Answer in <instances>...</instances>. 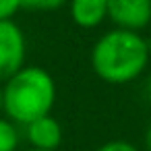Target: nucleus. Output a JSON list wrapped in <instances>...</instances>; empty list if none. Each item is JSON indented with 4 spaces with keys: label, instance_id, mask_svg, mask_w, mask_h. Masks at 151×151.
<instances>
[{
    "label": "nucleus",
    "instance_id": "nucleus-2",
    "mask_svg": "<svg viewBox=\"0 0 151 151\" xmlns=\"http://www.w3.org/2000/svg\"><path fill=\"white\" fill-rule=\"evenodd\" d=\"M2 114L19 126H25L46 114H52L58 95L54 77L37 64H25L6 81H2Z\"/></svg>",
    "mask_w": 151,
    "mask_h": 151
},
{
    "label": "nucleus",
    "instance_id": "nucleus-14",
    "mask_svg": "<svg viewBox=\"0 0 151 151\" xmlns=\"http://www.w3.org/2000/svg\"><path fill=\"white\" fill-rule=\"evenodd\" d=\"M25 151H48V149H33V147H29V149H25Z\"/></svg>",
    "mask_w": 151,
    "mask_h": 151
},
{
    "label": "nucleus",
    "instance_id": "nucleus-6",
    "mask_svg": "<svg viewBox=\"0 0 151 151\" xmlns=\"http://www.w3.org/2000/svg\"><path fill=\"white\" fill-rule=\"evenodd\" d=\"M70 21L81 29H95L108 19V0H68Z\"/></svg>",
    "mask_w": 151,
    "mask_h": 151
},
{
    "label": "nucleus",
    "instance_id": "nucleus-7",
    "mask_svg": "<svg viewBox=\"0 0 151 151\" xmlns=\"http://www.w3.org/2000/svg\"><path fill=\"white\" fill-rule=\"evenodd\" d=\"M21 132L19 124L13 122L9 116L0 114V151H19Z\"/></svg>",
    "mask_w": 151,
    "mask_h": 151
},
{
    "label": "nucleus",
    "instance_id": "nucleus-4",
    "mask_svg": "<svg viewBox=\"0 0 151 151\" xmlns=\"http://www.w3.org/2000/svg\"><path fill=\"white\" fill-rule=\"evenodd\" d=\"M108 19L118 29L141 33L151 23V0H108Z\"/></svg>",
    "mask_w": 151,
    "mask_h": 151
},
{
    "label": "nucleus",
    "instance_id": "nucleus-8",
    "mask_svg": "<svg viewBox=\"0 0 151 151\" xmlns=\"http://www.w3.org/2000/svg\"><path fill=\"white\" fill-rule=\"evenodd\" d=\"M68 4V0H21V9L33 13H50Z\"/></svg>",
    "mask_w": 151,
    "mask_h": 151
},
{
    "label": "nucleus",
    "instance_id": "nucleus-9",
    "mask_svg": "<svg viewBox=\"0 0 151 151\" xmlns=\"http://www.w3.org/2000/svg\"><path fill=\"white\" fill-rule=\"evenodd\" d=\"M95 151H139V149H137V145H132L130 141H124V139H112V141L101 143Z\"/></svg>",
    "mask_w": 151,
    "mask_h": 151
},
{
    "label": "nucleus",
    "instance_id": "nucleus-1",
    "mask_svg": "<svg viewBox=\"0 0 151 151\" xmlns=\"http://www.w3.org/2000/svg\"><path fill=\"white\" fill-rule=\"evenodd\" d=\"M149 64V44L139 31L110 29L91 48L93 73L110 85H126L139 79Z\"/></svg>",
    "mask_w": 151,
    "mask_h": 151
},
{
    "label": "nucleus",
    "instance_id": "nucleus-12",
    "mask_svg": "<svg viewBox=\"0 0 151 151\" xmlns=\"http://www.w3.org/2000/svg\"><path fill=\"white\" fill-rule=\"evenodd\" d=\"M2 106H4V91H2V81H0V114H2Z\"/></svg>",
    "mask_w": 151,
    "mask_h": 151
},
{
    "label": "nucleus",
    "instance_id": "nucleus-3",
    "mask_svg": "<svg viewBox=\"0 0 151 151\" xmlns=\"http://www.w3.org/2000/svg\"><path fill=\"white\" fill-rule=\"evenodd\" d=\"M27 64V37L15 19L0 21V81Z\"/></svg>",
    "mask_w": 151,
    "mask_h": 151
},
{
    "label": "nucleus",
    "instance_id": "nucleus-11",
    "mask_svg": "<svg viewBox=\"0 0 151 151\" xmlns=\"http://www.w3.org/2000/svg\"><path fill=\"white\" fill-rule=\"evenodd\" d=\"M143 143H145V149H147V151H151V122H149V126H147V130H145Z\"/></svg>",
    "mask_w": 151,
    "mask_h": 151
},
{
    "label": "nucleus",
    "instance_id": "nucleus-5",
    "mask_svg": "<svg viewBox=\"0 0 151 151\" xmlns=\"http://www.w3.org/2000/svg\"><path fill=\"white\" fill-rule=\"evenodd\" d=\"M25 139L29 147L33 149H48L58 151V147L64 141V128L58 118L52 114H46L42 118H35L33 122L25 124Z\"/></svg>",
    "mask_w": 151,
    "mask_h": 151
},
{
    "label": "nucleus",
    "instance_id": "nucleus-10",
    "mask_svg": "<svg viewBox=\"0 0 151 151\" xmlns=\"http://www.w3.org/2000/svg\"><path fill=\"white\" fill-rule=\"evenodd\" d=\"M21 11V0H0V21L13 19Z\"/></svg>",
    "mask_w": 151,
    "mask_h": 151
},
{
    "label": "nucleus",
    "instance_id": "nucleus-13",
    "mask_svg": "<svg viewBox=\"0 0 151 151\" xmlns=\"http://www.w3.org/2000/svg\"><path fill=\"white\" fill-rule=\"evenodd\" d=\"M147 97H149V101H151V75H149V79H147Z\"/></svg>",
    "mask_w": 151,
    "mask_h": 151
}]
</instances>
